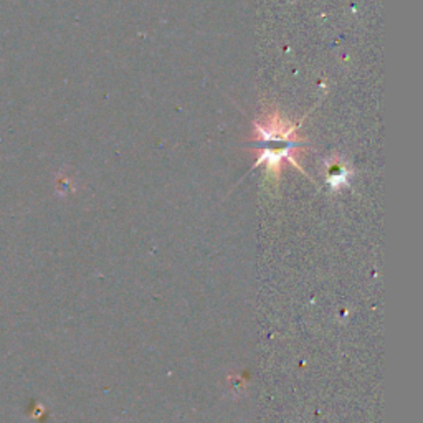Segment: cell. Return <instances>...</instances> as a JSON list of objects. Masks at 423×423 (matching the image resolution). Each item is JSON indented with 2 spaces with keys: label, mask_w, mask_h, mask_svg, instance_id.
Wrapping results in <instances>:
<instances>
[{
  "label": "cell",
  "mask_w": 423,
  "mask_h": 423,
  "mask_svg": "<svg viewBox=\"0 0 423 423\" xmlns=\"http://www.w3.org/2000/svg\"><path fill=\"white\" fill-rule=\"evenodd\" d=\"M326 172H327V182H329V186L332 188L347 186V181H349V176H351V169L347 167L342 161L332 159V161L327 162Z\"/></svg>",
  "instance_id": "1"
}]
</instances>
